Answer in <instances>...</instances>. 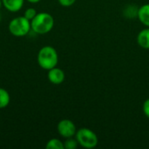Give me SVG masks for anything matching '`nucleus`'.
Returning <instances> with one entry per match:
<instances>
[{"label":"nucleus","mask_w":149,"mask_h":149,"mask_svg":"<svg viewBox=\"0 0 149 149\" xmlns=\"http://www.w3.org/2000/svg\"><path fill=\"white\" fill-rule=\"evenodd\" d=\"M38 65L44 70H50L56 67L58 63V55L55 48L50 45L42 47L37 57Z\"/></svg>","instance_id":"f257e3e1"},{"label":"nucleus","mask_w":149,"mask_h":149,"mask_svg":"<svg viewBox=\"0 0 149 149\" xmlns=\"http://www.w3.org/2000/svg\"><path fill=\"white\" fill-rule=\"evenodd\" d=\"M31 30L38 34H46L50 32L54 26L53 17L47 12L37 13L31 21Z\"/></svg>","instance_id":"f03ea898"},{"label":"nucleus","mask_w":149,"mask_h":149,"mask_svg":"<svg viewBox=\"0 0 149 149\" xmlns=\"http://www.w3.org/2000/svg\"><path fill=\"white\" fill-rule=\"evenodd\" d=\"M9 31L15 37H24L27 35L31 29V21L24 16L17 17L9 23Z\"/></svg>","instance_id":"7ed1b4c3"},{"label":"nucleus","mask_w":149,"mask_h":149,"mask_svg":"<svg viewBox=\"0 0 149 149\" xmlns=\"http://www.w3.org/2000/svg\"><path fill=\"white\" fill-rule=\"evenodd\" d=\"M75 136L78 143L85 148H93L98 145L99 140L96 134L89 128H80L76 132Z\"/></svg>","instance_id":"20e7f679"},{"label":"nucleus","mask_w":149,"mask_h":149,"mask_svg":"<svg viewBox=\"0 0 149 149\" xmlns=\"http://www.w3.org/2000/svg\"><path fill=\"white\" fill-rule=\"evenodd\" d=\"M58 132L60 136L65 139L73 137L76 134V126L71 120H62L58 122L57 127Z\"/></svg>","instance_id":"39448f33"},{"label":"nucleus","mask_w":149,"mask_h":149,"mask_svg":"<svg viewBox=\"0 0 149 149\" xmlns=\"http://www.w3.org/2000/svg\"><path fill=\"white\" fill-rule=\"evenodd\" d=\"M47 78L52 84L59 85V84L64 82L65 75V72L62 69L58 68L56 66V67H53V68L48 70Z\"/></svg>","instance_id":"423d86ee"},{"label":"nucleus","mask_w":149,"mask_h":149,"mask_svg":"<svg viewBox=\"0 0 149 149\" xmlns=\"http://www.w3.org/2000/svg\"><path fill=\"white\" fill-rule=\"evenodd\" d=\"M24 0H2L3 5L10 12H17L24 5Z\"/></svg>","instance_id":"0eeeda50"},{"label":"nucleus","mask_w":149,"mask_h":149,"mask_svg":"<svg viewBox=\"0 0 149 149\" xmlns=\"http://www.w3.org/2000/svg\"><path fill=\"white\" fill-rule=\"evenodd\" d=\"M139 20L147 27H149V3L141 6L137 10Z\"/></svg>","instance_id":"6e6552de"},{"label":"nucleus","mask_w":149,"mask_h":149,"mask_svg":"<svg viewBox=\"0 0 149 149\" xmlns=\"http://www.w3.org/2000/svg\"><path fill=\"white\" fill-rule=\"evenodd\" d=\"M139 45L144 49H149V27L141 30L137 36Z\"/></svg>","instance_id":"1a4fd4ad"},{"label":"nucleus","mask_w":149,"mask_h":149,"mask_svg":"<svg viewBox=\"0 0 149 149\" xmlns=\"http://www.w3.org/2000/svg\"><path fill=\"white\" fill-rule=\"evenodd\" d=\"M10 101V96L7 90L0 87V109L5 108Z\"/></svg>","instance_id":"9d476101"},{"label":"nucleus","mask_w":149,"mask_h":149,"mask_svg":"<svg viewBox=\"0 0 149 149\" xmlns=\"http://www.w3.org/2000/svg\"><path fill=\"white\" fill-rule=\"evenodd\" d=\"M45 148L46 149H64V142H62L60 140L53 138L51 139L50 141H47L46 145H45Z\"/></svg>","instance_id":"9b49d317"},{"label":"nucleus","mask_w":149,"mask_h":149,"mask_svg":"<svg viewBox=\"0 0 149 149\" xmlns=\"http://www.w3.org/2000/svg\"><path fill=\"white\" fill-rule=\"evenodd\" d=\"M79 143L76 139H73L72 137L67 138L65 141L64 142V147L65 149H75L77 148Z\"/></svg>","instance_id":"f8f14e48"},{"label":"nucleus","mask_w":149,"mask_h":149,"mask_svg":"<svg viewBox=\"0 0 149 149\" xmlns=\"http://www.w3.org/2000/svg\"><path fill=\"white\" fill-rule=\"evenodd\" d=\"M36 15H37V11L34 8H28L27 10H24V16L30 21H31Z\"/></svg>","instance_id":"ddd939ff"},{"label":"nucleus","mask_w":149,"mask_h":149,"mask_svg":"<svg viewBox=\"0 0 149 149\" xmlns=\"http://www.w3.org/2000/svg\"><path fill=\"white\" fill-rule=\"evenodd\" d=\"M58 1L64 7H70L72 4H74V3L76 2V0H58Z\"/></svg>","instance_id":"4468645a"},{"label":"nucleus","mask_w":149,"mask_h":149,"mask_svg":"<svg viewBox=\"0 0 149 149\" xmlns=\"http://www.w3.org/2000/svg\"><path fill=\"white\" fill-rule=\"evenodd\" d=\"M142 110L144 114L149 119V99L146 100L143 103V107H142Z\"/></svg>","instance_id":"2eb2a0df"},{"label":"nucleus","mask_w":149,"mask_h":149,"mask_svg":"<svg viewBox=\"0 0 149 149\" xmlns=\"http://www.w3.org/2000/svg\"><path fill=\"white\" fill-rule=\"evenodd\" d=\"M29 3H39L41 0H27Z\"/></svg>","instance_id":"dca6fc26"},{"label":"nucleus","mask_w":149,"mask_h":149,"mask_svg":"<svg viewBox=\"0 0 149 149\" xmlns=\"http://www.w3.org/2000/svg\"><path fill=\"white\" fill-rule=\"evenodd\" d=\"M3 5V3H2V0H0V9H1V6Z\"/></svg>","instance_id":"f3484780"},{"label":"nucleus","mask_w":149,"mask_h":149,"mask_svg":"<svg viewBox=\"0 0 149 149\" xmlns=\"http://www.w3.org/2000/svg\"><path fill=\"white\" fill-rule=\"evenodd\" d=\"M0 21H1V15H0Z\"/></svg>","instance_id":"a211bd4d"}]
</instances>
